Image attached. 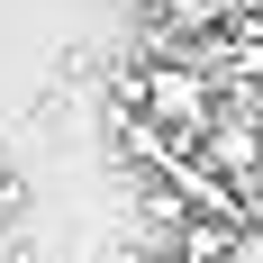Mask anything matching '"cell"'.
<instances>
[{
    "instance_id": "6da1fadb",
    "label": "cell",
    "mask_w": 263,
    "mask_h": 263,
    "mask_svg": "<svg viewBox=\"0 0 263 263\" xmlns=\"http://www.w3.org/2000/svg\"><path fill=\"white\" fill-rule=\"evenodd\" d=\"M227 263H263V218H245L236 245H227Z\"/></svg>"
},
{
    "instance_id": "7a4b0ae2",
    "label": "cell",
    "mask_w": 263,
    "mask_h": 263,
    "mask_svg": "<svg viewBox=\"0 0 263 263\" xmlns=\"http://www.w3.org/2000/svg\"><path fill=\"white\" fill-rule=\"evenodd\" d=\"M18 209H27V191L9 182V173H0V227H18Z\"/></svg>"
}]
</instances>
